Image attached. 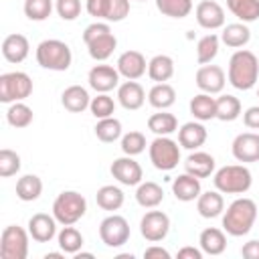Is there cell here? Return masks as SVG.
I'll return each instance as SVG.
<instances>
[{
  "instance_id": "1",
  "label": "cell",
  "mask_w": 259,
  "mask_h": 259,
  "mask_svg": "<svg viewBox=\"0 0 259 259\" xmlns=\"http://www.w3.org/2000/svg\"><path fill=\"white\" fill-rule=\"evenodd\" d=\"M229 83L239 91H249L259 79V59L247 49H239L229 59Z\"/></svg>"
},
{
  "instance_id": "2",
  "label": "cell",
  "mask_w": 259,
  "mask_h": 259,
  "mask_svg": "<svg viewBox=\"0 0 259 259\" xmlns=\"http://www.w3.org/2000/svg\"><path fill=\"white\" fill-rule=\"evenodd\" d=\"M257 219V204L251 198H237L233 200L225 214H223V229L225 233H229L231 237H243L247 235Z\"/></svg>"
},
{
  "instance_id": "3",
  "label": "cell",
  "mask_w": 259,
  "mask_h": 259,
  "mask_svg": "<svg viewBox=\"0 0 259 259\" xmlns=\"http://www.w3.org/2000/svg\"><path fill=\"white\" fill-rule=\"evenodd\" d=\"M83 42L87 45L89 57L95 61H107L115 47H117V38L111 32L107 22H93L83 30Z\"/></svg>"
},
{
  "instance_id": "4",
  "label": "cell",
  "mask_w": 259,
  "mask_h": 259,
  "mask_svg": "<svg viewBox=\"0 0 259 259\" xmlns=\"http://www.w3.org/2000/svg\"><path fill=\"white\" fill-rule=\"evenodd\" d=\"M214 188L223 194H245L251 188V170L243 164H229L214 172Z\"/></svg>"
},
{
  "instance_id": "5",
  "label": "cell",
  "mask_w": 259,
  "mask_h": 259,
  "mask_svg": "<svg viewBox=\"0 0 259 259\" xmlns=\"http://www.w3.org/2000/svg\"><path fill=\"white\" fill-rule=\"evenodd\" d=\"M34 57H36V63L49 71H67L73 61L69 45L59 38H47L38 42Z\"/></svg>"
},
{
  "instance_id": "6",
  "label": "cell",
  "mask_w": 259,
  "mask_h": 259,
  "mask_svg": "<svg viewBox=\"0 0 259 259\" xmlns=\"http://www.w3.org/2000/svg\"><path fill=\"white\" fill-rule=\"evenodd\" d=\"M85 210H87V200L77 190H63L53 202V217L63 227L81 221Z\"/></svg>"
},
{
  "instance_id": "7",
  "label": "cell",
  "mask_w": 259,
  "mask_h": 259,
  "mask_svg": "<svg viewBox=\"0 0 259 259\" xmlns=\"http://www.w3.org/2000/svg\"><path fill=\"white\" fill-rule=\"evenodd\" d=\"M148 152L154 168L162 172L174 170L180 162V144L168 136H156V140H152V144L148 146Z\"/></svg>"
},
{
  "instance_id": "8",
  "label": "cell",
  "mask_w": 259,
  "mask_h": 259,
  "mask_svg": "<svg viewBox=\"0 0 259 259\" xmlns=\"http://www.w3.org/2000/svg\"><path fill=\"white\" fill-rule=\"evenodd\" d=\"M32 93V79L22 71H10L0 75V101L14 103L24 101Z\"/></svg>"
},
{
  "instance_id": "9",
  "label": "cell",
  "mask_w": 259,
  "mask_h": 259,
  "mask_svg": "<svg viewBox=\"0 0 259 259\" xmlns=\"http://www.w3.org/2000/svg\"><path fill=\"white\" fill-rule=\"evenodd\" d=\"M30 233L18 225L4 227L0 235V257L2 259H26Z\"/></svg>"
},
{
  "instance_id": "10",
  "label": "cell",
  "mask_w": 259,
  "mask_h": 259,
  "mask_svg": "<svg viewBox=\"0 0 259 259\" xmlns=\"http://www.w3.org/2000/svg\"><path fill=\"white\" fill-rule=\"evenodd\" d=\"M99 237L107 247H121L130 239V223L121 214H109L99 223Z\"/></svg>"
},
{
  "instance_id": "11",
  "label": "cell",
  "mask_w": 259,
  "mask_h": 259,
  "mask_svg": "<svg viewBox=\"0 0 259 259\" xmlns=\"http://www.w3.org/2000/svg\"><path fill=\"white\" fill-rule=\"evenodd\" d=\"M85 10L93 18L107 22H121L130 14V0H87Z\"/></svg>"
},
{
  "instance_id": "12",
  "label": "cell",
  "mask_w": 259,
  "mask_h": 259,
  "mask_svg": "<svg viewBox=\"0 0 259 259\" xmlns=\"http://www.w3.org/2000/svg\"><path fill=\"white\" fill-rule=\"evenodd\" d=\"M170 231V217L162 210H148L140 221V233L146 241L158 243Z\"/></svg>"
},
{
  "instance_id": "13",
  "label": "cell",
  "mask_w": 259,
  "mask_h": 259,
  "mask_svg": "<svg viewBox=\"0 0 259 259\" xmlns=\"http://www.w3.org/2000/svg\"><path fill=\"white\" fill-rule=\"evenodd\" d=\"M111 176L123 184V186H138L144 178V170L142 166L134 160V156H121V158H115L113 164H111Z\"/></svg>"
},
{
  "instance_id": "14",
  "label": "cell",
  "mask_w": 259,
  "mask_h": 259,
  "mask_svg": "<svg viewBox=\"0 0 259 259\" xmlns=\"http://www.w3.org/2000/svg\"><path fill=\"white\" fill-rule=\"evenodd\" d=\"M196 87L202 91V93H221L225 89V83H227V77H225V71L219 67V65H202L198 71H196Z\"/></svg>"
},
{
  "instance_id": "15",
  "label": "cell",
  "mask_w": 259,
  "mask_h": 259,
  "mask_svg": "<svg viewBox=\"0 0 259 259\" xmlns=\"http://www.w3.org/2000/svg\"><path fill=\"white\" fill-rule=\"evenodd\" d=\"M194 16H196V22L206 28V30H217L221 26H225V10L219 2L214 0H202L196 4V10H194Z\"/></svg>"
},
{
  "instance_id": "16",
  "label": "cell",
  "mask_w": 259,
  "mask_h": 259,
  "mask_svg": "<svg viewBox=\"0 0 259 259\" xmlns=\"http://www.w3.org/2000/svg\"><path fill=\"white\" fill-rule=\"evenodd\" d=\"M87 81L89 87L95 89L97 93H109L113 87L119 85V71L113 69L111 65H95L91 67Z\"/></svg>"
},
{
  "instance_id": "17",
  "label": "cell",
  "mask_w": 259,
  "mask_h": 259,
  "mask_svg": "<svg viewBox=\"0 0 259 259\" xmlns=\"http://www.w3.org/2000/svg\"><path fill=\"white\" fill-rule=\"evenodd\" d=\"M231 152L239 162H257L259 160V134L243 132L233 140Z\"/></svg>"
},
{
  "instance_id": "18",
  "label": "cell",
  "mask_w": 259,
  "mask_h": 259,
  "mask_svg": "<svg viewBox=\"0 0 259 259\" xmlns=\"http://www.w3.org/2000/svg\"><path fill=\"white\" fill-rule=\"evenodd\" d=\"M115 69L119 71L121 77H125L130 81H136L148 71V63H146V57L140 51H125V53L119 55Z\"/></svg>"
},
{
  "instance_id": "19",
  "label": "cell",
  "mask_w": 259,
  "mask_h": 259,
  "mask_svg": "<svg viewBox=\"0 0 259 259\" xmlns=\"http://www.w3.org/2000/svg\"><path fill=\"white\" fill-rule=\"evenodd\" d=\"M28 233L36 243H49L57 235V219L47 212H36L28 219Z\"/></svg>"
},
{
  "instance_id": "20",
  "label": "cell",
  "mask_w": 259,
  "mask_h": 259,
  "mask_svg": "<svg viewBox=\"0 0 259 259\" xmlns=\"http://www.w3.org/2000/svg\"><path fill=\"white\" fill-rule=\"evenodd\" d=\"M28 51H30L28 38L20 32H12L2 40V57L8 63H22L28 57Z\"/></svg>"
},
{
  "instance_id": "21",
  "label": "cell",
  "mask_w": 259,
  "mask_h": 259,
  "mask_svg": "<svg viewBox=\"0 0 259 259\" xmlns=\"http://www.w3.org/2000/svg\"><path fill=\"white\" fill-rule=\"evenodd\" d=\"M117 101H119V105L123 109H130V111L140 109L144 105V101H146V91L138 81H130L127 79L125 83L117 85Z\"/></svg>"
},
{
  "instance_id": "22",
  "label": "cell",
  "mask_w": 259,
  "mask_h": 259,
  "mask_svg": "<svg viewBox=\"0 0 259 259\" xmlns=\"http://www.w3.org/2000/svg\"><path fill=\"white\" fill-rule=\"evenodd\" d=\"M172 192H174V196H176L178 200H182V202L196 200V198L200 196V192H202V190H200V178H196V176L184 172V174H180V176L174 178V182H172Z\"/></svg>"
},
{
  "instance_id": "23",
  "label": "cell",
  "mask_w": 259,
  "mask_h": 259,
  "mask_svg": "<svg viewBox=\"0 0 259 259\" xmlns=\"http://www.w3.org/2000/svg\"><path fill=\"white\" fill-rule=\"evenodd\" d=\"M206 142V127L196 119V121H186L178 130V144L186 150H196Z\"/></svg>"
},
{
  "instance_id": "24",
  "label": "cell",
  "mask_w": 259,
  "mask_h": 259,
  "mask_svg": "<svg viewBox=\"0 0 259 259\" xmlns=\"http://www.w3.org/2000/svg\"><path fill=\"white\" fill-rule=\"evenodd\" d=\"M61 103H63V107L67 111L81 113V111H85L89 107L91 97H89V93H87L85 87H81V85H69L63 91V95H61Z\"/></svg>"
},
{
  "instance_id": "25",
  "label": "cell",
  "mask_w": 259,
  "mask_h": 259,
  "mask_svg": "<svg viewBox=\"0 0 259 259\" xmlns=\"http://www.w3.org/2000/svg\"><path fill=\"white\" fill-rule=\"evenodd\" d=\"M214 158L208 152H192L188 154V158L184 160V168L188 174L196 176V178H206L214 172Z\"/></svg>"
},
{
  "instance_id": "26",
  "label": "cell",
  "mask_w": 259,
  "mask_h": 259,
  "mask_svg": "<svg viewBox=\"0 0 259 259\" xmlns=\"http://www.w3.org/2000/svg\"><path fill=\"white\" fill-rule=\"evenodd\" d=\"M196 210L202 219H214L225 210V200L223 194L219 190H206L200 192V196L196 198Z\"/></svg>"
},
{
  "instance_id": "27",
  "label": "cell",
  "mask_w": 259,
  "mask_h": 259,
  "mask_svg": "<svg viewBox=\"0 0 259 259\" xmlns=\"http://www.w3.org/2000/svg\"><path fill=\"white\" fill-rule=\"evenodd\" d=\"M198 243H200L202 253H206V255H221V253L227 249L225 231H221V229H217V227H206V229L200 233Z\"/></svg>"
},
{
  "instance_id": "28",
  "label": "cell",
  "mask_w": 259,
  "mask_h": 259,
  "mask_svg": "<svg viewBox=\"0 0 259 259\" xmlns=\"http://www.w3.org/2000/svg\"><path fill=\"white\" fill-rule=\"evenodd\" d=\"M136 200L144 208H156L164 200V190L158 182H152V180L140 182L136 188Z\"/></svg>"
},
{
  "instance_id": "29",
  "label": "cell",
  "mask_w": 259,
  "mask_h": 259,
  "mask_svg": "<svg viewBox=\"0 0 259 259\" xmlns=\"http://www.w3.org/2000/svg\"><path fill=\"white\" fill-rule=\"evenodd\" d=\"M190 113L198 121H208L217 117V99L210 93H198L190 99Z\"/></svg>"
},
{
  "instance_id": "30",
  "label": "cell",
  "mask_w": 259,
  "mask_h": 259,
  "mask_svg": "<svg viewBox=\"0 0 259 259\" xmlns=\"http://www.w3.org/2000/svg\"><path fill=\"white\" fill-rule=\"evenodd\" d=\"M174 75V61L168 55H156L148 63V77L156 83H166Z\"/></svg>"
},
{
  "instance_id": "31",
  "label": "cell",
  "mask_w": 259,
  "mask_h": 259,
  "mask_svg": "<svg viewBox=\"0 0 259 259\" xmlns=\"http://www.w3.org/2000/svg\"><path fill=\"white\" fill-rule=\"evenodd\" d=\"M221 40L231 49H241L251 40V30L245 22H233L223 28Z\"/></svg>"
},
{
  "instance_id": "32",
  "label": "cell",
  "mask_w": 259,
  "mask_h": 259,
  "mask_svg": "<svg viewBox=\"0 0 259 259\" xmlns=\"http://www.w3.org/2000/svg\"><path fill=\"white\" fill-rule=\"evenodd\" d=\"M42 192V180L36 174H24L16 180V196L22 202H32Z\"/></svg>"
},
{
  "instance_id": "33",
  "label": "cell",
  "mask_w": 259,
  "mask_h": 259,
  "mask_svg": "<svg viewBox=\"0 0 259 259\" xmlns=\"http://www.w3.org/2000/svg\"><path fill=\"white\" fill-rule=\"evenodd\" d=\"M148 130L154 132L156 136H170V134L178 132V119H176V115L160 109V113H152L148 117Z\"/></svg>"
},
{
  "instance_id": "34",
  "label": "cell",
  "mask_w": 259,
  "mask_h": 259,
  "mask_svg": "<svg viewBox=\"0 0 259 259\" xmlns=\"http://www.w3.org/2000/svg\"><path fill=\"white\" fill-rule=\"evenodd\" d=\"M148 101L156 109H168L176 101V91L170 83H156L148 93Z\"/></svg>"
},
{
  "instance_id": "35",
  "label": "cell",
  "mask_w": 259,
  "mask_h": 259,
  "mask_svg": "<svg viewBox=\"0 0 259 259\" xmlns=\"http://www.w3.org/2000/svg\"><path fill=\"white\" fill-rule=\"evenodd\" d=\"M95 200H97V206L103 208V210H117L123 204V190L119 186L105 184L97 190Z\"/></svg>"
},
{
  "instance_id": "36",
  "label": "cell",
  "mask_w": 259,
  "mask_h": 259,
  "mask_svg": "<svg viewBox=\"0 0 259 259\" xmlns=\"http://www.w3.org/2000/svg\"><path fill=\"white\" fill-rule=\"evenodd\" d=\"M57 241H59V247L63 253H69V255H75L81 251L83 247V235L73 227V225H65L59 235H57Z\"/></svg>"
},
{
  "instance_id": "37",
  "label": "cell",
  "mask_w": 259,
  "mask_h": 259,
  "mask_svg": "<svg viewBox=\"0 0 259 259\" xmlns=\"http://www.w3.org/2000/svg\"><path fill=\"white\" fill-rule=\"evenodd\" d=\"M227 8L241 22H253L259 18V0H227Z\"/></svg>"
},
{
  "instance_id": "38",
  "label": "cell",
  "mask_w": 259,
  "mask_h": 259,
  "mask_svg": "<svg viewBox=\"0 0 259 259\" xmlns=\"http://www.w3.org/2000/svg\"><path fill=\"white\" fill-rule=\"evenodd\" d=\"M241 115V101L235 95H221L217 97V119L221 121H235Z\"/></svg>"
},
{
  "instance_id": "39",
  "label": "cell",
  "mask_w": 259,
  "mask_h": 259,
  "mask_svg": "<svg viewBox=\"0 0 259 259\" xmlns=\"http://www.w3.org/2000/svg\"><path fill=\"white\" fill-rule=\"evenodd\" d=\"M32 117H34V113H32V109L26 105V103H22V101H14V103H10V107L6 109V119H8V123L12 125V127H28L30 123H32Z\"/></svg>"
},
{
  "instance_id": "40",
  "label": "cell",
  "mask_w": 259,
  "mask_h": 259,
  "mask_svg": "<svg viewBox=\"0 0 259 259\" xmlns=\"http://www.w3.org/2000/svg\"><path fill=\"white\" fill-rule=\"evenodd\" d=\"M219 45H221V38H219L214 32L204 34V36L196 42V61H198L200 65H208V63L217 57Z\"/></svg>"
},
{
  "instance_id": "41",
  "label": "cell",
  "mask_w": 259,
  "mask_h": 259,
  "mask_svg": "<svg viewBox=\"0 0 259 259\" xmlns=\"http://www.w3.org/2000/svg\"><path fill=\"white\" fill-rule=\"evenodd\" d=\"M95 136H97V140H101L105 144H111V142L119 140L121 138V121L115 119L113 115L99 119L97 125H95Z\"/></svg>"
},
{
  "instance_id": "42",
  "label": "cell",
  "mask_w": 259,
  "mask_h": 259,
  "mask_svg": "<svg viewBox=\"0 0 259 259\" xmlns=\"http://www.w3.org/2000/svg\"><path fill=\"white\" fill-rule=\"evenodd\" d=\"M156 8L170 18H184L192 12V0H156Z\"/></svg>"
},
{
  "instance_id": "43",
  "label": "cell",
  "mask_w": 259,
  "mask_h": 259,
  "mask_svg": "<svg viewBox=\"0 0 259 259\" xmlns=\"http://www.w3.org/2000/svg\"><path fill=\"white\" fill-rule=\"evenodd\" d=\"M53 12V0H24V14L28 20H47Z\"/></svg>"
},
{
  "instance_id": "44",
  "label": "cell",
  "mask_w": 259,
  "mask_h": 259,
  "mask_svg": "<svg viewBox=\"0 0 259 259\" xmlns=\"http://www.w3.org/2000/svg\"><path fill=\"white\" fill-rule=\"evenodd\" d=\"M89 109H91L93 117H97V119L111 117L113 111H115V101H113V97L107 95V93H97L95 97H91Z\"/></svg>"
},
{
  "instance_id": "45",
  "label": "cell",
  "mask_w": 259,
  "mask_h": 259,
  "mask_svg": "<svg viewBox=\"0 0 259 259\" xmlns=\"http://www.w3.org/2000/svg\"><path fill=\"white\" fill-rule=\"evenodd\" d=\"M146 150V136L142 132H127L121 136V152L125 156H138Z\"/></svg>"
},
{
  "instance_id": "46",
  "label": "cell",
  "mask_w": 259,
  "mask_h": 259,
  "mask_svg": "<svg viewBox=\"0 0 259 259\" xmlns=\"http://www.w3.org/2000/svg\"><path fill=\"white\" fill-rule=\"evenodd\" d=\"M18 170H20V156L10 148H2L0 150V176L8 178V176H14Z\"/></svg>"
},
{
  "instance_id": "47",
  "label": "cell",
  "mask_w": 259,
  "mask_h": 259,
  "mask_svg": "<svg viewBox=\"0 0 259 259\" xmlns=\"http://www.w3.org/2000/svg\"><path fill=\"white\" fill-rule=\"evenodd\" d=\"M55 10L63 20H75L81 14V0H57Z\"/></svg>"
},
{
  "instance_id": "48",
  "label": "cell",
  "mask_w": 259,
  "mask_h": 259,
  "mask_svg": "<svg viewBox=\"0 0 259 259\" xmlns=\"http://www.w3.org/2000/svg\"><path fill=\"white\" fill-rule=\"evenodd\" d=\"M243 123L251 130H259V105H253L243 113Z\"/></svg>"
},
{
  "instance_id": "49",
  "label": "cell",
  "mask_w": 259,
  "mask_h": 259,
  "mask_svg": "<svg viewBox=\"0 0 259 259\" xmlns=\"http://www.w3.org/2000/svg\"><path fill=\"white\" fill-rule=\"evenodd\" d=\"M241 255L245 259H259V239H253L241 247Z\"/></svg>"
},
{
  "instance_id": "50",
  "label": "cell",
  "mask_w": 259,
  "mask_h": 259,
  "mask_svg": "<svg viewBox=\"0 0 259 259\" xmlns=\"http://www.w3.org/2000/svg\"><path fill=\"white\" fill-rule=\"evenodd\" d=\"M144 257L146 259H170V253L164 249V247H158V245H152L144 251Z\"/></svg>"
},
{
  "instance_id": "51",
  "label": "cell",
  "mask_w": 259,
  "mask_h": 259,
  "mask_svg": "<svg viewBox=\"0 0 259 259\" xmlns=\"http://www.w3.org/2000/svg\"><path fill=\"white\" fill-rule=\"evenodd\" d=\"M178 259H202V249L196 247H182L178 251Z\"/></svg>"
},
{
  "instance_id": "52",
  "label": "cell",
  "mask_w": 259,
  "mask_h": 259,
  "mask_svg": "<svg viewBox=\"0 0 259 259\" xmlns=\"http://www.w3.org/2000/svg\"><path fill=\"white\" fill-rule=\"evenodd\" d=\"M59 257H63V253H47L45 255V259H59Z\"/></svg>"
},
{
  "instance_id": "53",
  "label": "cell",
  "mask_w": 259,
  "mask_h": 259,
  "mask_svg": "<svg viewBox=\"0 0 259 259\" xmlns=\"http://www.w3.org/2000/svg\"><path fill=\"white\" fill-rule=\"evenodd\" d=\"M257 97H259V89H257Z\"/></svg>"
}]
</instances>
